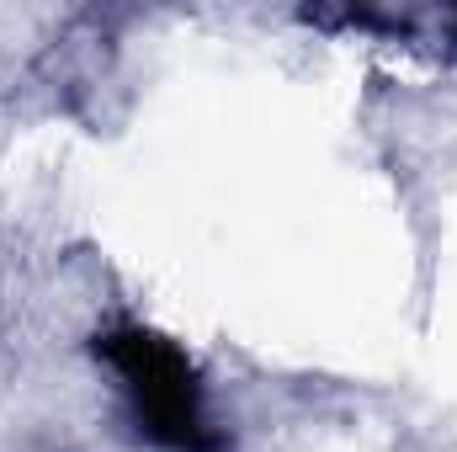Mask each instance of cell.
I'll list each match as a JSON object with an SVG mask.
<instances>
[{"label":"cell","instance_id":"obj_1","mask_svg":"<svg viewBox=\"0 0 457 452\" xmlns=\"http://www.w3.org/2000/svg\"><path fill=\"white\" fill-rule=\"evenodd\" d=\"M91 351L112 367L138 442H149L154 452H228V431L208 410V389L170 336L144 325H112L91 340Z\"/></svg>","mask_w":457,"mask_h":452},{"label":"cell","instance_id":"obj_2","mask_svg":"<svg viewBox=\"0 0 457 452\" xmlns=\"http://www.w3.org/2000/svg\"><path fill=\"white\" fill-rule=\"evenodd\" d=\"M303 21L314 27H336V32H378L383 43L399 48H420L431 59H453L457 54V5H345V11H303Z\"/></svg>","mask_w":457,"mask_h":452}]
</instances>
